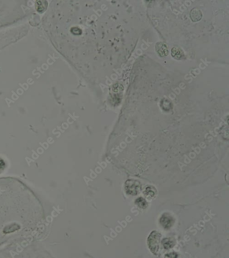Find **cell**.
Masks as SVG:
<instances>
[{
  "mask_svg": "<svg viewBox=\"0 0 229 258\" xmlns=\"http://www.w3.org/2000/svg\"><path fill=\"white\" fill-rule=\"evenodd\" d=\"M190 16L191 19L193 22H197L201 19L202 17V14L199 8H194L191 11Z\"/></svg>",
  "mask_w": 229,
  "mask_h": 258,
  "instance_id": "cell-6",
  "label": "cell"
},
{
  "mask_svg": "<svg viewBox=\"0 0 229 258\" xmlns=\"http://www.w3.org/2000/svg\"><path fill=\"white\" fill-rule=\"evenodd\" d=\"M30 193L19 180L0 179V245L30 236Z\"/></svg>",
  "mask_w": 229,
  "mask_h": 258,
  "instance_id": "cell-1",
  "label": "cell"
},
{
  "mask_svg": "<svg viewBox=\"0 0 229 258\" xmlns=\"http://www.w3.org/2000/svg\"><path fill=\"white\" fill-rule=\"evenodd\" d=\"M171 54L173 58L177 60L181 59L184 56L183 51L177 47H174L172 49Z\"/></svg>",
  "mask_w": 229,
  "mask_h": 258,
  "instance_id": "cell-8",
  "label": "cell"
},
{
  "mask_svg": "<svg viewBox=\"0 0 229 258\" xmlns=\"http://www.w3.org/2000/svg\"><path fill=\"white\" fill-rule=\"evenodd\" d=\"M135 204L138 207L141 208V209H145L148 207L147 202L143 197H139V198H138L135 200Z\"/></svg>",
  "mask_w": 229,
  "mask_h": 258,
  "instance_id": "cell-10",
  "label": "cell"
},
{
  "mask_svg": "<svg viewBox=\"0 0 229 258\" xmlns=\"http://www.w3.org/2000/svg\"><path fill=\"white\" fill-rule=\"evenodd\" d=\"M174 218L168 213L163 214L160 218V224L165 229H170L174 224Z\"/></svg>",
  "mask_w": 229,
  "mask_h": 258,
  "instance_id": "cell-4",
  "label": "cell"
},
{
  "mask_svg": "<svg viewBox=\"0 0 229 258\" xmlns=\"http://www.w3.org/2000/svg\"><path fill=\"white\" fill-rule=\"evenodd\" d=\"M125 189L128 195H136L141 190V184L138 181L133 179L128 180L126 182Z\"/></svg>",
  "mask_w": 229,
  "mask_h": 258,
  "instance_id": "cell-3",
  "label": "cell"
},
{
  "mask_svg": "<svg viewBox=\"0 0 229 258\" xmlns=\"http://www.w3.org/2000/svg\"><path fill=\"white\" fill-rule=\"evenodd\" d=\"M162 235L157 231H153L148 238L147 243L148 248L151 252L157 255L160 248V243Z\"/></svg>",
  "mask_w": 229,
  "mask_h": 258,
  "instance_id": "cell-2",
  "label": "cell"
},
{
  "mask_svg": "<svg viewBox=\"0 0 229 258\" xmlns=\"http://www.w3.org/2000/svg\"><path fill=\"white\" fill-rule=\"evenodd\" d=\"M165 257H166V258H176L178 257V255L175 252H172V253H171L170 254H166Z\"/></svg>",
  "mask_w": 229,
  "mask_h": 258,
  "instance_id": "cell-13",
  "label": "cell"
},
{
  "mask_svg": "<svg viewBox=\"0 0 229 258\" xmlns=\"http://www.w3.org/2000/svg\"><path fill=\"white\" fill-rule=\"evenodd\" d=\"M156 49L157 53L161 57H165L168 55L169 50L168 47L163 42H158L157 43L156 45Z\"/></svg>",
  "mask_w": 229,
  "mask_h": 258,
  "instance_id": "cell-5",
  "label": "cell"
},
{
  "mask_svg": "<svg viewBox=\"0 0 229 258\" xmlns=\"http://www.w3.org/2000/svg\"><path fill=\"white\" fill-rule=\"evenodd\" d=\"M161 107L165 112H169L172 107V104L169 99H164L161 101Z\"/></svg>",
  "mask_w": 229,
  "mask_h": 258,
  "instance_id": "cell-9",
  "label": "cell"
},
{
  "mask_svg": "<svg viewBox=\"0 0 229 258\" xmlns=\"http://www.w3.org/2000/svg\"><path fill=\"white\" fill-rule=\"evenodd\" d=\"M157 193V190L153 186H148L146 188L144 191V195L147 196H150L152 197H153L156 195Z\"/></svg>",
  "mask_w": 229,
  "mask_h": 258,
  "instance_id": "cell-11",
  "label": "cell"
},
{
  "mask_svg": "<svg viewBox=\"0 0 229 258\" xmlns=\"http://www.w3.org/2000/svg\"><path fill=\"white\" fill-rule=\"evenodd\" d=\"M161 244L164 249L168 250L175 246L176 242L172 238H165L163 239L161 241Z\"/></svg>",
  "mask_w": 229,
  "mask_h": 258,
  "instance_id": "cell-7",
  "label": "cell"
},
{
  "mask_svg": "<svg viewBox=\"0 0 229 258\" xmlns=\"http://www.w3.org/2000/svg\"><path fill=\"white\" fill-rule=\"evenodd\" d=\"M47 4L46 1H37L36 2V10L39 12L44 11V9L47 7Z\"/></svg>",
  "mask_w": 229,
  "mask_h": 258,
  "instance_id": "cell-12",
  "label": "cell"
}]
</instances>
